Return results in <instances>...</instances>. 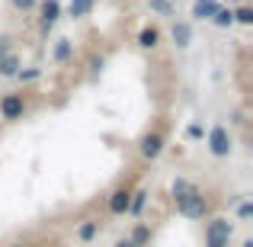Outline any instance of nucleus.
<instances>
[{"label": "nucleus", "instance_id": "9d476101", "mask_svg": "<svg viewBox=\"0 0 253 247\" xmlns=\"http://www.w3.org/2000/svg\"><path fill=\"white\" fill-rule=\"evenodd\" d=\"M218 6H221L218 0H196V3H192V16L196 19H211Z\"/></svg>", "mask_w": 253, "mask_h": 247}, {"label": "nucleus", "instance_id": "ddd939ff", "mask_svg": "<svg viewBox=\"0 0 253 247\" xmlns=\"http://www.w3.org/2000/svg\"><path fill=\"white\" fill-rule=\"evenodd\" d=\"M144 205H148V190H135V193H131V196H128V215H141V212H144Z\"/></svg>", "mask_w": 253, "mask_h": 247}, {"label": "nucleus", "instance_id": "0eeeda50", "mask_svg": "<svg viewBox=\"0 0 253 247\" xmlns=\"http://www.w3.org/2000/svg\"><path fill=\"white\" fill-rule=\"evenodd\" d=\"M170 39H173V45H176V49H186V45L192 42V26L183 23V19H179V23H173Z\"/></svg>", "mask_w": 253, "mask_h": 247}, {"label": "nucleus", "instance_id": "a878e982", "mask_svg": "<svg viewBox=\"0 0 253 247\" xmlns=\"http://www.w3.org/2000/svg\"><path fill=\"white\" fill-rule=\"evenodd\" d=\"M13 247H19V244H13Z\"/></svg>", "mask_w": 253, "mask_h": 247}, {"label": "nucleus", "instance_id": "5701e85b", "mask_svg": "<svg viewBox=\"0 0 253 247\" xmlns=\"http://www.w3.org/2000/svg\"><path fill=\"white\" fill-rule=\"evenodd\" d=\"M186 135H189V138H202L205 129H202V125H189V129H186Z\"/></svg>", "mask_w": 253, "mask_h": 247}, {"label": "nucleus", "instance_id": "20e7f679", "mask_svg": "<svg viewBox=\"0 0 253 247\" xmlns=\"http://www.w3.org/2000/svg\"><path fill=\"white\" fill-rule=\"evenodd\" d=\"M39 26H42V32H51V26L58 23V16H61V3L58 0H42L39 3Z\"/></svg>", "mask_w": 253, "mask_h": 247}, {"label": "nucleus", "instance_id": "dca6fc26", "mask_svg": "<svg viewBox=\"0 0 253 247\" xmlns=\"http://www.w3.org/2000/svg\"><path fill=\"white\" fill-rule=\"evenodd\" d=\"M211 23H215L218 29H228V26L234 23V10H228V6H218L215 16H211Z\"/></svg>", "mask_w": 253, "mask_h": 247}, {"label": "nucleus", "instance_id": "2eb2a0df", "mask_svg": "<svg viewBox=\"0 0 253 247\" xmlns=\"http://www.w3.org/2000/svg\"><path fill=\"white\" fill-rule=\"evenodd\" d=\"M128 241L135 244V247H148V241H151V228H148V225H135V231L128 235Z\"/></svg>", "mask_w": 253, "mask_h": 247}, {"label": "nucleus", "instance_id": "a211bd4d", "mask_svg": "<svg viewBox=\"0 0 253 247\" xmlns=\"http://www.w3.org/2000/svg\"><path fill=\"white\" fill-rule=\"evenodd\" d=\"M151 10L161 13V16H173V13H176V6H173V0H151Z\"/></svg>", "mask_w": 253, "mask_h": 247}, {"label": "nucleus", "instance_id": "9b49d317", "mask_svg": "<svg viewBox=\"0 0 253 247\" xmlns=\"http://www.w3.org/2000/svg\"><path fill=\"white\" fill-rule=\"evenodd\" d=\"M19 58L13 55V51H6V55H0V77H16L19 74Z\"/></svg>", "mask_w": 253, "mask_h": 247}, {"label": "nucleus", "instance_id": "4468645a", "mask_svg": "<svg viewBox=\"0 0 253 247\" xmlns=\"http://www.w3.org/2000/svg\"><path fill=\"white\" fill-rule=\"evenodd\" d=\"M157 42H161V29L157 26H144L141 36H138V45L141 49H157Z\"/></svg>", "mask_w": 253, "mask_h": 247}, {"label": "nucleus", "instance_id": "1a4fd4ad", "mask_svg": "<svg viewBox=\"0 0 253 247\" xmlns=\"http://www.w3.org/2000/svg\"><path fill=\"white\" fill-rule=\"evenodd\" d=\"M71 55H74V42H71V39H58L55 49H51V58H55L58 64H64V61H71Z\"/></svg>", "mask_w": 253, "mask_h": 247}, {"label": "nucleus", "instance_id": "f3484780", "mask_svg": "<svg viewBox=\"0 0 253 247\" xmlns=\"http://www.w3.org/2000/svg\"><path fill=\"white\" fill-rule=\"evenodd\" d=\"M96 231H99V222L86 218V222L81 225V228H77V238H81V241H93V238H96Z\"/></svg>", "mask_w": 253, "mask_h": 247}, {"label": "nucleus", "instance_id": "7ed1b4c3", "mask_svg": "<svg viewBox=\"0 0 253 247\" xmlns=\"http://www.w3.org/2000/svg\"><path fill=\"white\" fill-rule=\"evenodd\" d=\"M209 151L215 157H228L231 154V135L224 125H215V129L209 132Z\"/></svg>", "mask_w": 253, "mask_h": 247}, {"label": "nucleus", "instance_id": "6ab92c4d", "mask_svg": "<svg viewBox=\"0 0 253 247\" xmlns=\"http://www.w3.org/2000/svg\"><path fill=\"white\" fill-rule=\"evenodd\" d=\"M234 23L253 26V10H250V6H241V10H234Z\"/></svg>", "mask_w": 253, "mask_h": 247}, {"label": "nucleus", "instance_id": "423d86ee", "mask_svg": "<svg viewBox=\"0 0 253 247\" xmlns=\"http://www.w3.org/2000/svg\"><path fill=\"white\" fill-rule=\"evenodd\" d=\"M161 151H164V135L151 132V135H144V138H141V157L154 161V157H161Z\"/></svg>", "mask_w": 253, "mask_h": 247}, {"label": "nucleus", "instance_id": "412c9836", "mask_svg": "<svg viewBox=\"0 0 253 247\" xmlns=\"http://www.w3.org/2000/svg\"><path fill=\"white\" fill-rule=\"evenodd\" d=\"M39 74H42V71H39V68H26V71L19 68V74H16V77H19V81H36Z\"/></svg>", "mask_w": 253, "mask_h": 247}, {"label": "nucleus", "instance_id": "aec40b11", "mask_svg": "<svg viewBox=\"0 0 253 247\" xmlns=\"http://www.w3.org/2000/svg\"><path fill=\"white\" fill-rule=\"evenodd\" d=\"M13 3V10H19V13H32L39 6V0H10Z\"/></svg>", "mask_w": 253, "mask_h": 247}, {"label": "nucleus", "instance_id": "f8f14e48", "mask_svg": "<svg viewBox=\"0 0 253 247\" xmlns=\"http://www.w3.org/2000/svg\"><path fill=\"white\" fill-rule=\"evenodd\" d=\"M93 6H96V0H71V3H68V16L84 19V16L93 13Z\"/></svg>", "mask_w": 253, "mask_h": 247}, {"label": "nucleus", "instance_id": "f03ea898", "mask_svg": "<svg viewBox=\"0 0 253 247\" xmlns=\"http://www.w3.org/2000/svg\"><path fill=\"white\" fill-rule=\"evenodd\" d=\"M231 235H234V225L228 218H211L205 225V247H228L231 244Z\"/></svg>", "mask_w": 253, "mask_h": 247}, {"label": "nucleus", "instance_id": "f257e3e1", "mask_svg": "<svg viewBox=\"0 0 253 247\" xmlns=\"http://www.w3.org/2000/svg\"><path fill=\"white\" fill-rule=\"evenodd\" d=\"M173 202H176V212L183 218H202L209 212V202H205L202 190L189 180H173Z\"/></svg>", "mask_w": 253, "mask_h": 247}, {"label": "nucleus", "instance_id": "6e6552de", "mask_svg": "<svg viewBox=\"0 0 253 247\" xmlns=\"http://www.w3.org/2000/svg\"><path fill=\"white\" fill-rule=\"evenodd\" d=\"M128 196H131L128 190H116L109 196V212L112 215H125V212H128Z\"/></svg>", "mask_w": 253, "mask_h": 247}, {"label": "nucleus", "instance_id": "b1692460", "mask_svg": "<svg viewBox=\"0 0 253 247\" xmlns=\"http://www.w3.org/2000/svg\"><path fill=\"white\" fill-rule=\"evenodd\" d=\"M10 45H13L10 36H0V55H6V51H10Z\"/></svg>", "mask_w": 253, "mask_h": 247}, {"label": "nucleus", "instance_id": "4be33fe9", "mask_svg": "<svg viewBox=\"0 0 253 247\" xmlns=\"http://www.w3.org/2000/svg\"><path fill=\"white\" fill-rule=\"evenodd\" d=\"M253 215V205L250 202H241V209H237V218H250Z\"/></svg>", "mask_w": 253, "mask_h": 247}, {"label": "nucleus", "instance_id": "39448f33", "mask_svg": "<svg viewBox=\"0 0 253 247\" xmlns=\"http://www.w3.org/2000/svg\"><path fill=\"white\" fill-rule=\"evenodd\" d=\"M23 109H26L23 93H6V97L0 99V119H19Z\"/></svg>", "mask_w": 253, "mask_h": 247}, {"label": "nucleus", "instance_id": "393cba45", "mask_svg": "<svg viewBox=\"0 0 253 247\" xmlns=\"http://www.w3.org/2000/svg\"><path fill=\"white\" fill-rule=\"evenodd\" d=\"M116 247H135V244H131V241H128V238H122V241H119Z\"/></svg>", "mask_w": 253, "mask_h": 247}]
</instances>
